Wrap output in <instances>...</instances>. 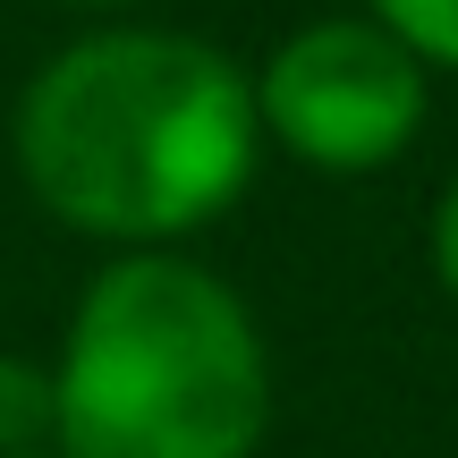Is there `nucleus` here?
<instances>
[{
    "instance_id": "nucleus-8",
    "label": "nucleus",
    "mask_w": 458,
    "mask_h": 458,
    "mask_svg": "<svg viewBox=\"0 0 458 458\" xmlns=\"http://www.w3.org/2000/svg\"><path fill=\"white\" fill-rule=\"evenodd\" d=\"M34 458H51V450H34Z\"/></svg>"
},
{
    "instance_id": "nucleus-3",
    "label": "nucleus",
    "mask_w": 458,
    "mask_h": 458,
    "mask_svg": "<svg viewBox=\"0 0 458 458\" xmlns=\"http://www.w3.org/2000/svg\"><path fill=\"white\" fill-rule=\"evenodd\" d=\"M246 85H255L263 145H280L306 170H331V179L399 162L433 111V77L374 17H314V26L280 34Z\"/></svg>"
},
{
    "instance_id": "nucleus-7",
    "label": "nucleus",
    "mask_w": 458,
    "mask_h": 458,
    "mask_svg": "<svg viewBox=\"0 0 458 458\" xmlns=\"http://www.w3.org/2000/svg\"><path fill=\"white\" fill-rule=\"evenodd\" d=\"M51 9H77V17H119V9H136V0H51Z\"/></svg>"
},
{
    "instance_id": "nucleus-5",
    "label": "nucleus",
    "mask_w": 458,
    "mask_h": 458,
    "mask_svg": "<svg viewBox=\"0 0 458 458\" xmlns=\"http://www.w3.org/2000/svg\"><path fill=\"white\" fill-rule=\"evenodd\" d=\"M391 43H408V60L425 77H458V0H365Z\"/></svg>"
},
{
    "instance_id": "nucleus-1",
    "label": "nucleus",
    "mask_w": 458,
    "mask_h": 458,
    "mask_svg": "<svg viewBox=\"0 0 458 458\" xmlns=\"http://www.w3.org/2000/svg\"><path fill=\"white\" fill-rule=\"evenodd\" d=\"M9 162L51 221L111 255L187 246L263 162L255 85L204 34L102 17L17 85Z\"/></svg>"
},
{
    "instance_id": "nucleus-2",
    "label": "nucleus",
    "mask_w": 458,
    "mask_h": 458,
    "mask_svg": "<svg viewBox=\"0 0 458 458\" xmlns=\"http://www.w3.org/2000/svg\"><path fill=\"white\" fill-rule=\"evenodd\" d=\"M51 391V458H255L272 425L255 306L179 246L111 255L77 289Z\"/></svg>"
},
{
    "instance_id": "nucleus-4",
    "label": "nucleus",
    "mask_w": 458,
    "mask_h": 458,
    "mask_svg": "<svg viewBox=\"0 0 458 458\" xmlns=\"http://www.w3.org/2000/svg\"><path fill=\"white\" fill-rule=\"evenodd\" d=\"M60 433V391H51V365L9 357L0 348V458H34Z\"/></svg>"
},
{
    "instance_id": "nucleus-6",
    "label": "nucleus",
    "mask_w": 458,
    "mask_h": 458,
    "mask_svg": "<svg viewBox=\"0 0 458 458\" xmlns=\"http://www.w3.org/2000/svg\"><path fill=\"white\" fill-rule=\"evenodd\" d=\"M425 255H433V280L458 297V179L433 196V221H425Z\"/></svg>"
}]
</instances>
